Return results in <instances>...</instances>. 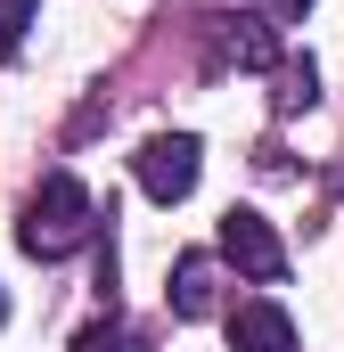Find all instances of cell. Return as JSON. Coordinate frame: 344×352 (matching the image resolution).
Returning a JSON list of instances; mask_svg holds the SVG:
<instances>
[{"label":"cell","mask_w":344,"mask_h":352,"mask_svg":"<svg viewBox=\"0 0 344 352\" xmlns=\"http://www.w3.org/2000/svg\"><path fill=\"white\" fill-rule=\"evenodd\" d=\"M74 352H140V336H131L123 320H90L83 336H74Z\"/></svg>","instance_id":"cell-9"},{"label":"cell","mask_w":344,"mask_h":352,"mask_svg":"<svg viewBox=\"0 0 344 352\" xmlns=\"http://www.w3.org/2000/svg\"><path fill=\"white\" fill-rule=\"evenodd\" d=\"M33 16H41V0H0V58H17V50H25Z\"/></svg>","instance_id":"cell-8"},{"label":"cell","mask_w":344,"mask_h":352,"mask_svg":"<svg viewBox=\"0 0 344 352\" xmlns=\"http://www.w3.org/2000/svg\"><path fill=\"white\" fill-rule=\"evenodd\" d=\"M230 352H295V320L270 295H255V303L230 311Z\"/></svg>","instance_id":"cell-5"},{"label":"cell","mask_w":344,"mask_h":352,"mask_svg":"<svg viewBox=\"0 0 344 352\" xmlns=\"http://www.w3.org/2000/svg\"><path fill=\"white\" fill-rule=\"evenodd\" d=\"M222 254L246 270L255 287H279V278H287V246H279V230L262 221L255 205H230V213H222Z\"/></svg>","instance_id":"cell-2"},{"label":"cell","mask_w":344,"mask_h":352,"mask_svg":"<svg viewBox=\"0 0 344 352\" xmlns=\"http://www.w3.org/2000/svg\"><path fill=\"white\" fill-rule=\"evenodd\" d=\"M320 98V66L312 58H287L279 66V115H295V107H312Z\"/></svg>","instance_id":"cell-7"},{"label":"cell","mask_w":344,"mask_h":352,"mask_svg":"<svg viewBox=\"0 0 344 352\" xmlns=\"http://www.w3.org/2000/svg\"><path fill=\"white\" fill-rule=\"evenodd\" d=\"M90 221H98V205H90V188L74 173H50L33 188V205H25V221H17V246L33 254V263H66L74 246L90 238Z\"/></svg>","instance_id":"cell-1"},{"label":"cell","mask_w":344,"mask_h":352,"mask_svg":"<svg viewBox=\"0 0 344 352\" xmlns=\"http://www.w3.org/2000/svg\"><path fill=\"white\" fill-rule=\"evenodd\" d=\"M213 58H222V66H246V74L279 66V33H270V16H255V8L213 16Z\"/></svg>","instance_id":"cell-4"},{"label":"cell","mask_w":344,"mask_h":352,"mask_svg":"<svg viewBox=\"0 0 344 352\" xmlns=\"http://www.w3.org/2000/svg\"><path fill=\"white\" fill-rule=\"evenodd\" d=\"M213 287H222L213 254H180V263H172V311H180V320H205V311H213Z\"/></svg>","instance_id":"cell-6"},{"label":"cell","mask_w":344,"mask_h":352,"mask_svg":"<svg viewBox=\"0 0 344 352\" xmlns=\"http://www.w3.org/2000/svg\"><path fill=\"white\" fill-rule=\"evenodd\" d=\"M303 8H312V0H279V16H303Z\"/></svg>","instance_id":"cell-10"},{"label":"cell","mask_w":344,"mask_h":352,"mask_svg":"<svg viewBox=\"0 0 344 352\" xmlns=\"http://www.w3.org/2000/svg\"><path fill=\"white\" fill-rule=\"evenodd\" d=\"M197 156H205V148H197L189 131H156V140L131 156V173H140V188H148L156 205H180V197L197 188Z\"/></svg>","instance_id":"cell-3"},{"label":"cell","mask_w":344,"mask_h":352,"mask_svg":"<svg viewBox=\"0 0 344 352\" xmlns=\"http://www.w3.org/2000/svg\"><path fill=\"white\" fill-rule=\"evenodd\" d=\"M0 320H8V295H0Z\"/></svg>","instance_id":"cell-11"}]
</instances>
